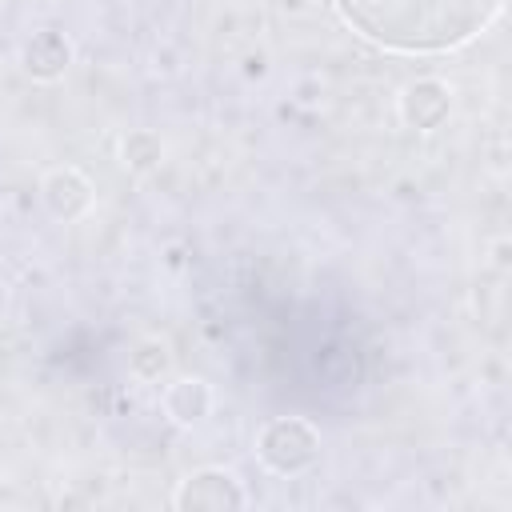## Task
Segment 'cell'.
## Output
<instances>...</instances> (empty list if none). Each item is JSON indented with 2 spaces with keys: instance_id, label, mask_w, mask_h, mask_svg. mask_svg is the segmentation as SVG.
<instances>
[{
  "instance_id": "1",
  "label": "cell",
  "mask_w": 512,
  "mask_h": 512,
  "mask_svg": "<svg viewBox=\"0 0 512 512\" xmlns=\"http://www.w3.org/2000/svg\"><path fill=\"white\" fill-rule=\"evenodd\" d=\"M336 8L392 52H448L484 32L504 0H336Z\"/></svg>"
},
{
  "instance_id": "2",
  "label": "cell",
  "mask_w": 512,
  "mask_h": 512,
  "mask_svg": "<svg viewBox=\"0 0 512 512\" xmlns=\"http://www.w3.org/2000/svg\"><path fill=\"white\" fill-rule=\"evenodd\" d=\"M256 452H260V460H264L272 472L296 476V472H304L308 464H316V456H320V436H316V428H312L308 420H300V416H280V420H268V424L260 428Z\"/></svg>"
},
{
  "instance_id": "3",
  "label": "cell",
  "mask_w": 512,
  "mask_h": 512,
  "mask_svg": "<svg viewBox=\"0 0 512 512\" xmlns=\"http://www.w3.org/2000/svg\"><path fill=\"white\" fill-rule=\"evenodd\" d=\"M176 508L184 512H224V508H244V492L236 484V476L220 472V468H208V472H196L180 484L176 492Z\"/></svg>"
},
{
  "instance_id": "4",
  "label": "cell",
  "mask_w": 512,
  "mask_h": 512,
  "mask_svg": "<svg viewBox=\"0 0 512 512\" xmlns=\"http://www.w3.org/2000/svg\"><path fill=\"white\" fill-rule=\"evenodd\" d=\"M400 112L412 128H436L448 116V88L440 80H416L404 88Z\"/></svg>"
},
{
  "instance_id": "5",
  "label": "cell",
  "mask_w": 512,
  "mask_h": 512,
  "mask_svg": "<svg viewBox=\"0 0 512 512\" xmlns=\"http://www.w3.org/2000/svg\"><path fill=\"white\" fill-rule=\"evenodd\" d=\"M44 204H48L52 216L72 220V216H80L92 204V184L76 168H60V172H52L44 180Z\"/></svg>"
},
{
  "instance_id": "6",
  "label": "cell",
  "mask_w": 512,
  "mask_h": 512,
  "mask_svg": "<svg viewBox=\"0 0 512 512\" xmlns=\"http://www.w3.org/2000/svg\"><path fill=\"white\" fill-rule=\"evenodd\" d=\"M164 408H168L172 420H180V424H196V420L208 416V408H212V392H208L204 380H176V384L164 392Z\"/></svg>"
}]
</instances>
